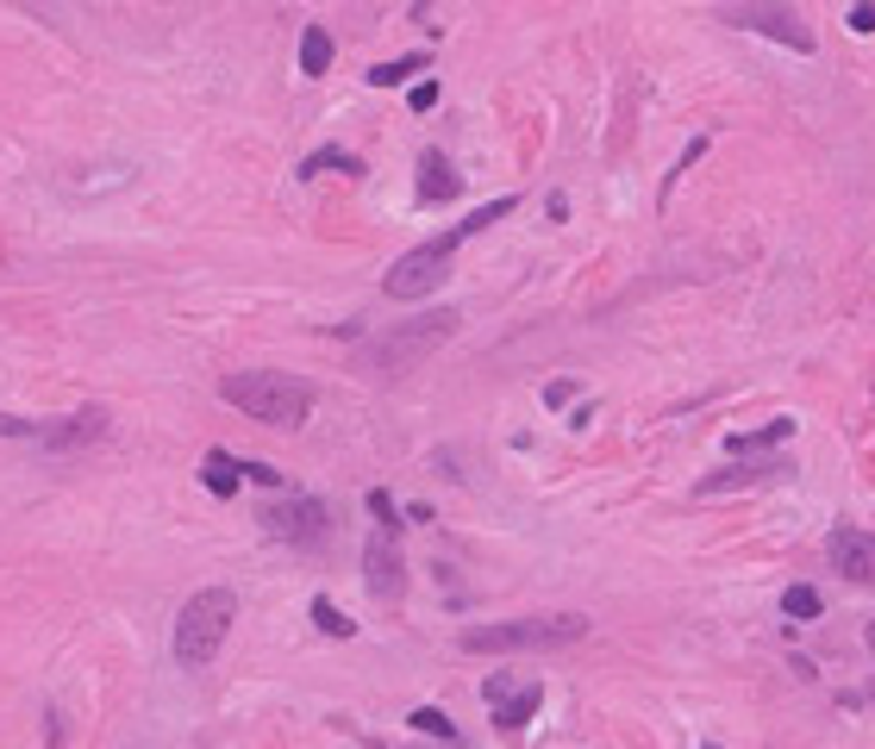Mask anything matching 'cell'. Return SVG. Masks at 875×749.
<instances>
[{
	"label": "cell",
	"instance_id": "cell-1",
	"mask_svg": "<svg viewBox=\"0 0 875 749\" xmlns=\"http://www.w3.org/2000/svg\"><path fill=\"white\" fill-rule=\"evenodd\" d=\"M219 394H226V406L251 412V419L270 425V431H294V425H307V412H313V387L300 382V375H282V368H244V375H226Z\"/></svg>",
	"mask_w": 875,
	"mask_h": 749
},
{
	"label": "cell",
	"instance_id": "cell-2",
	"mask_svg": "<svg viewBox=\"0 0 875 749\" xmlns=\"http://www.w3.org/2000/svg\"><path fill=\"white\" fill-rule=\"evenodd\" d=\"M232 618H238L232 587H200L175 618V662L182 669H207L219 656V643H226V631H232Z\"/></svg>",
	"mask_w": 875,
	"mask_h": 749
},
{
	"label": "cell",
	"instance_id": "cell-3",
	"mask_svg": "<svg viewBox=\"0 0 875 749\" xmlns=\"http://www.w3.org/2000/svg\"><path fill=\"white\" fill-rule=\"evenodd\" d=\"M588 618L582 613H557V618H513V625H475L463 631L469 656H506V650H564V643H582Z\"/></svg>",
	"mask_w": 875,
	"mask_h": 749
},
{
	"label": "cell",
	"instance_id": "cell-4",
	"mask_svg": "<svg viewBox=\"0 0 875 749\" xmlns=\"http://www.w3.org/2000/svg\"><path fill=\"white\" fill-rule=\"evenodd\" d=\"M450 338H457V312H426V319H413V326L375 338V344L363 350V368H370L375 382H394V375L419 368L426 356H438Z\"/></svg>",
	"mask_w": 875,
	"mask_h": 749
},
{
	"label": "cell",
	"instance_id": "cell-5",
	"mask_svg": "<svg viewBox=\"0 0 875 749\" xmlns=\"http://www.w3.org/2000/svg\"><path fill=\"white\" fill-rule=\"evenodd\" d=\"M457 244H463V231L457 225H450L445 238H431V244H413L407 256L382 275V294H389V300H426V294L450 275V250Z\"/></svg>",
	"mask_w": 875,
	"mask_h": 749
},
{
	"label": "cell",
	"instance_id": "cell-6",
	"mask_svg": "<svg viewBox=\"0 0 875 749\" xmlns=\"http://www.w3.org/2000/svg\"><path fill=\"white\" fill-rule=\"evenodd\" d=\"M725 20L744 25V32H763V38L788 44V51H800V57H813V32H807V20H800L795 7H781V0H732Z\"/></svg>",
	"mask_w": 875,
	"mask_h": 749
},
{
	"label": "cell",
	"instance_id": "cell-7",
	"mask_svg": "<svg viewBox=\"0 0 875 749\" xmlns=\"http://www.w3.org/2000/svg\"><path fill=\"white\" fill-rule=\"evenodd\" d=\"M263 525H270V538L294 543V550H319V543L331 538V525H326V506L319 499H282V506H270L263 513Z\"/></svg>",
	"mask_w": 875,
	"mask_h": 749
},
{
	"label": "cell",
	"instance_id": "cell-8",
	"mask_svg": "<svg viewBox=\"0 0 875 749\" xmlns=\"http://www.w3.org/2000/svg\"><path fill=\"white\" fill-rule=\"evenodd\" d=\"M825 562H832L844 581H856V587H875V538L869 531L838 525L832 538H825Z\"/></svg>",
	"mask_w": 875,
	"mask_h": 749
},
{
	"label": "cell",
	"instance_id": "cell-9",
	"mask_svg": "<svg viewBox=\"0 0 875 749\" xmlns=\"http://www.w3.org/2000/svg\"><path fill=\"white\" fill-rule=\"evenodd\" d=\"M482 693H488V706H494V730H525V725H532V712L545 706V687H538V681L506 687V674H494Z\"/></svg>",
	"mask_w": 875,
	"mask_h": 749
},
{
	"label": "cell",
	"instance_id": "cell-10",
	"mask_svg": "<svg viewBox=\"0 0 875 749\" xmlns=\"http://www.w3.org/2000/svg\"><path fill=\"white\" fill-rule=\"evenodd\" d=\"M363 575H370V594H375V599H401V581H407V569H401L394 531H382V525H375V538L363 543Z\"/></svg>",
	"mask_w": 875,
	"mask_h": 749
},
{
	"label": "cell",
	"instance_id": "cell-11",
	"mask_svg": "<svg viewBox=\"0 0 875 749\" xmlns=\"http://www.w3.org/2000/svg\"><path fill=\"white\" fill-rule=\"evenodd\" d=\"M457 194H463V175L450 169V156L445 151L419 156V200H426V207H445V200H457Z\"/></svg>",
	"mask_w": 875,
	"mask_h": 749
},
{
	"label": "cell",
	"instance_id": "cell-12",
	"mask_svg": "<svg viewBox=\"0 0 875 749\" xmlns=\"http://www.w3.org/2000/svg\"><path fill=\"white\" fill-rule=\"evenodd\" d=\"M39 438L51 443V450H76V443H95V438H107V412H100V406H81L76 419L44 425Z\"/></svg>",
	"mask_w": 875,
	"mask_h": 749
},
{
	"label": "cell",
	"instance_id": "cell-13",
	"mask_svg": "<svg viewBox=\"0 0 875 749\" xmlns=\"http://www.w3.org/2000/svg\"><path fill=\"white\" fill-rule=\"evenodd\" d=\"M788 475V462H751V469H720V475H700V494H732V487H751V481Z\"/></svg>",
	"mask_w": 875,
	"mask_h": 749
},
{
	"label": "cell",
	"instance_id": "cell-14",
	"mask_svg": "<svg viewBox=\"0 0 875 749\" xmlns=\"http://www.w3.org/2000/svg\"><path fill=\"white\" fill-rule=\"evenodd\" d=\"M331 69V32L326 25H307L300 32V76H326Z\"/></svg>",
	"mask_w": 875,
	"mask_h": 749
},
{
	"label": "cell",
	"instance_id": "cell-15",
	"mask_svg": "<svg viewBox=\"0 0 875 749\" xmlns=\"http://www.w3.org/2000/svg\"><path fill=\"white\" fill-rule=\"evenodd\" d=\"M200 481H207V494H219V499H232L238 494V462L226 456V450H207V469H200Z\"/></svg>",
	"mask_w": 875,
	"mask_h": 749
},
{
	"label": "cell",
	"instance_id": "cell-16",
	"mask_svg": "<svg viewBox=\"0 0 875 749\" xmlns=\"http://www.w3.org/2000/svg\"><path fill=\"white\" fill-rule=\"evenodd\" d=\"M319 169H344V175H363V163L350 151H338V144H326V151H313V156H300V175H319Z\"/></svg>",
	"mask_w": 875,
	"mask_h": 749
},
{
	"label": "cell",
	"instance_id": "cell-17",
	"mask_svg": "<svg viewBox=\"0 0 875 749\" xmlns=\"http://www.w3.org/2000/svg\"><path fill=\"white\" fill-rule=\"evenodd\" d=\"M407 725L419 730V737H431V744H457V725H450V718H445L438 706H419V712L407 718Z\"/></svg>",
	"mask_w": 875,
	"mask_h": 749
},
{
	"label": "cell",
	"instance_id": "cell-18",
	"mask_svg": "<svg viewBox=\"0 0 875 749\" xmlns=\"http://www.w3.org/2000/svg\"><path fill=\"white\" fill-rule=\"evenodd\" d=\"M413 69H426V51H419V57H401V63H375L370 81H375V88H401V81H407Z\"/></svg>",
	"mask_w": 875,
	"mask_h": 749
},
{
	"label": "cell",
	"instance_id": "cell-19",
	"mask_svg": "<svg viewBox=\"0 0 875 749\" xmlns=\"http://www.w3.org/2000/svg\"><path fill=\"white\" fill-rule=\"evenodd\" d=\"M788 431H795V425H788V419L763 425V431H739V438H732V450H739V456H744V450H769V443H781V438H788Z\"/></svg>",
	"mask_w": 875,
	"mask_h": 749
},
{
	"label": "cell",
	"instance_id": "cell-20",
	"mask_svg": "<svg viewBox=\"0 0 875 749\" xmlns=\"http://www.w3.org/2000/svg\"><path fill=\"white\" fill-rule=\"evenodd\" d=\"M781 613L788 618H819L825 613V599H819V587H788V594H781Z\"/></svg>",
	"mask_w": 875,
	"mask_h": 749
},
{
	"label": "cell",
	"instance_id": "cell-21",
	"mask_svg": "<svg viewBox=\"0 0 875 749\" xmlns=\"http://www.w3.org/2000/svg\"><path fill=\"white\" fill-rule=\"evenodd\" d=\"M313 625H319V631H326V637H350V631H357V625H350V618L338 613V606H331L326 594L313 599Z\"/></svg>",
	"mask_w": 875,
	"mask_h": 749
},
{
	"label": "cell",
	"instance_id": "cell-22",
	"mask_svg": "<svg viewBox=\"0 0 875 749\" xmlns=\"http://www.w3.org/2000/svg\"><path fill=\"white\" fill-rule=\"evenodd\" d=\"M506 212H513V194H501V200H488L482 212H469V219H463L457 231H463V238H475V231H488L494 219H506Z\"/></svg>",
	"mask_w": 875,
	"mask_h": 749
},
{
	"label": "cell",
	"instance_id": "cell-23",
	"mask_svg": "<svg viewBox=\"0 0 875 749\" xmlns=\"http://www.w3.org/2000/svg\"><path fill=\"white\" fill-rule=\"evenodd\" d=\"M238 475L256 481V487H282V469H270V462H238Z\"/></svg>",
	"mask_w": 875,
	"mask_h": 749
},
{
	"label": "cell",
	"instance_id": "cell-24",
	"mask_svg": "<svg viewBox=\"0 0 875 749\" xmlns=\"http://www.w3.org/2000/svg\"><path fill=\"white\" fill-rule=\"evenodd\" d=\"M370 513H375V525H382V531H401V519H394V499L382 494V487L370 494Z\"/></svg>",
	"mask_w": 875,
	"mask_h": 749
},
{
	"label": "cell",
	"instance_id": "cell-25",
	"mask_svg": "<svg viewBox=\"0 0 875 749\" xmlns=\"http://www.w3.org/2000/svg\"><path fill=\"white\" fill-rule=\"evenodd\" d=\"M851 32H856V38H869V32H875V0H856V7H851Z\"/></svg>",
	"mask_w": 875,
	"mask_h": 749
},
{
	"label": "cell",
	"instance_id": "cell-26",
	"mask_svg": "<svg viewBox=\"0 0 875 749\" xmlns=\"http://www.w3.org/2000/svg\"><path fill=\"white\" fill-rule=\"evenodd\" d=\"M407 107L413 113H431V107H438V81H419V88L407 95Z\"/></svg>",
	"mask_w": 875,
	"mask_h": 749
},
{
	"label": "cell",
	"instance_id": "cell-27",
	"mask_svg": "<svg viewBox=\"0 0 875 749\" xmlns=\"http://www.w3.org/2000/svg\"><path fill=\"white\" fill-rule=\"evenodd\" d=\"M569 394H576V387H569V382H557V387H545V406H569Z\"/></svg>",
	"mask_w": 875,
	"mask_h": 749
},
{
	"label": "cell",
	"instance_id": "cell-28",
	"mask_svg": "<svg viewBox=\"0 0 875 749\" xmlns=\"http://www.w3.org/2000/svg\"><path fill=\"white\" fill-rule=\"evenodd\" d=\"M869 650H875V625H869Z\"/></svg>",
	"mask_w": 875,
	"mask_h": 749
},
{
	"label": "cell",
	"instance_id": "cell-29",
	"mask_svg": "<svg viewBox=\"0 0 875 749\" xmlns=\"http://www.w3.org/2000/svg\"><path fill=\"white\" fill-rule=\"evenodd\" d=\"M869 700H875V681H869Z\"/></svg>",
	"mask_w": 875,
	"mask_h": 749
}]
</instances>
